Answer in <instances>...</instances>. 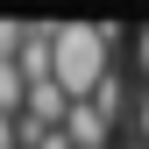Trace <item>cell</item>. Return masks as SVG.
<instances>
[{"label":"cell","instance_id":"obj_1","mask_svg":"<svg viewBox=\"0 0 149 149\" xmlns=\"http://www.w3.org/2000/svg\"><path fill=\"white\" fill-rule=\"evenodd\" d=\"M64 135H71V149H121V128L107 121L92 100H71V114H64Z\"/></svg>","mask_w":149,"mask_h":149},{"label":"cell","instance_id":"obj_2","mask_svg":"<svg viewBox=\"0 0 149 149\" xmlns=\"http://www.w3.org/2000/svg\"><path fill=\"white\" fill-rule=\"evenodd\" d=\"M22 107H29V78L14 57H0V114H22Z\"/></svg>","mask_w":149,"mask_h":149},{"label":"cell","instance_id":"obj_3","mask_svg":"<svg viewBox=\"0 0 149 149\" xmlns=\"http://www.w3.org/2000/svg\"><path fill=\"white\" fill-rule=\"evenodd\" d=\"M22 50H29V22H0V57L22 64Z\"/></svg>","mask_w":149,"mask_h":149},{"label":"cell","instance_id":"obj_4","mask_svg":"<svg viewBox=\"0 0 149 149\" xmlns=\"http://www.w3.org/2000/svg\"><path fill=\"white\" fill-rule=\"evenodd\" d=\"M128 71H135V78H142V85H149V22H142V29H135V50H128Z\"/></svg>","mask_w":149,"mask_h":149},{"label":"cell","instance_id":"obj_5","mask_svg":"<svg viewBox=\"0 0 149 149\" xmlns=\"http://www.w3.org/2000/svg\"><path fill=\"white\" fill-rule=\"evenodd\" d=\"M0 149H22V114H0Z\"/></svg>","mask_w":149,"mask_h":149},{"label":"cell","instance_id":"obj_6","mask_svg":"<svg viewBox=\"0 0 149 149\" xmlns=\"http://www.w3.org/2000/svg\"><path fill=\"white\" fill-rule=\"evenodd\" d=\"M121 149H128V142H121Z\"/></svg>","mask_w":149,"mask_h":149}]
</instances>
